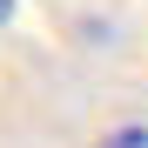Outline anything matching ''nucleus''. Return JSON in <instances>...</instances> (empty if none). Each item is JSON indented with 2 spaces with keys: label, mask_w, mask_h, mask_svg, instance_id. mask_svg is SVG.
Returning a JSON list of instances; mask_svg holds the SVG:
<instances>
[{
  "label": "nucleus",
  "mask_w": 148,
  "mask_h": 148,
  "mask_svg": "<svg viewBox=\"0 0 148 148\" xmlns=\"http://www.w3.org/2000/svg\"><path fill=\"white\" fill-rule=\"evenodd\" d=\"M101 148H148V128H114Z\"/></svg>",
  "instance_id": "1"
},
{
  "label": "nucleus",
  "mask_w": 148,
  "mask_h": 148,
  "mask_svg": "<svg viewBox=\"0 0 148 148\" xmlns=\"http://www.w3.org/2000/svg\"><path fill=\"white\" fill-rule=\"evenodd\" d=\"M7 20H14V0H0V27H7Z\"/></svg>",
  "instance_id": "2"
}]
</instances>
